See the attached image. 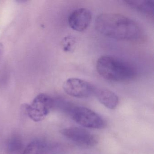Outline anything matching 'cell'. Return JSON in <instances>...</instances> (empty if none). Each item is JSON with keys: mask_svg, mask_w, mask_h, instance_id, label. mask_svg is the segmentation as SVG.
Wrapping results in <instances>:
<instances>
[{"mask_svg": "<svg viewBox=\"0 0 154 154\" xmlns=\"http://www.w3.org/2000/svg\"><path fill=\"white\" fill-rule=\"evenodd\" d=\"M95 87L88 82L77 78L66 80L63 84L66 93L72 97L85 98L94 94Z\"/></svg>", "mask_w": 154, "mask_h": 154, "instance_id": "cell-6", "label": "cell"}, {"mask_svg": "<svg viewBox=\"0 0 154 154\" xmlns=\"http://www.w3.org/2000/svg\"><path fill=\"white\" fill-rule=\"evenodd\" d=\"M95 26L102 35L117 40H135L141 34L140 27L136 21L118 13L100 14L95 20Z\"/></svg>", "mask_w": 154, "mask_h": 154, "instance_id": "cell-1", "label": "cell"}, {"mask_svg": "<svg viewBox=\"0 0 154 154\" xmlns=\"http://www.w3.org/2000/svg\"><path fill=\"white\" fill-rule=\"evenodd\" d=\"M94 94L101 104L110 109H114L119 104V97L112 91L95 88Z\"/></svg>", "mask_w": 154, "mask_h": 154, "instance_id": "cell-8", "label": "cell"}, {"mask_svg": "<svg viewBox=\"0 0 154 154\" xmlns=\"http://www.w3.org/2000/svg\"><path fill=\"white\" fill-rule=\"evenodd\" d=\"M21 146L20 140L16 137L11 139L8 143L9 149L11 152H17L20 149Z\"/></svg>", "mask_w": 154, "mask_h": 154, "instance_id": "cell-11", "label": "cell"}, {"mask_svg": "<svg viewBox=\"0 0 154 154\" xmlns=\"http://www.w3.org/2000/svg\"><path fill=\"white\" fill-rule=\"evenodd\" d=\"M96 70L102 77L112 82H128L137 75L132 65L112 56L100 57L96 63Z\"/></svg>", "mask_w": 154, "mask_h": 154, "instance_id": "cell-2", "label": "cell"}, {"mask_svg": "<svg viewBox=\"0 0 154 154\" xmlns=\"http://www.w3.org/2000/svg\"><path fill=\"white\" fill-rule=\"evenodd\" d=\"M124 2L126 5L132 8L143 13L150 15L154 13V2L153 1L127 0L124 1Z\"/></svg>", "mask_w": 154, "mask_h": 154, "instance_id": "cell-9", "label": "cell"}, {"mask_svg": "<svg viewBox=\"0 0 154 154\" xmlns=\"http://www.w3.org/2000/svg\"><path fill=\"white\" fill-rule=\"evenodd\" d=\"M64 50L66 51H70L74 44V41L72 37H66L64 41Z\"/></svg>", "mask_w": 154, "mask_h": 154, "instance_id": "cell-12", "label": "cell"}, {"mask_svg": "<svg viewBox=\"0 0 154 154\" xmlns=\"http://www.w3.org/2000/svg\"><path fill=\"white\" fill-rule=\"evenodd\" d=\"M92 20L91 11L86 8H80L74 11L68 18L70 27L78 32H82L90 26Z\"/></svg>", "mask_w": 154, "mask_h": 154, "instance_id": "cell-7", "label": "cell"}, {"mask_svg": "<svg viewBox=\"0 0 154 154\" xmlns=\"http://www.w3.org/2000/svg\"><path fill=\"white\" fill-rule=\"evenodd\" d=\"M2 51H3V46L1 44H0V57H1L2 55Z\"/></svg>", "mask_w": 154, "mask_h": 154, "instance_id": "cell-13", "label": "cell"}, {"mask_svg": "<svg viewBox=\"0 0 154 154\" xmlns=\"http://www.w3.org/2000/svg\"><path fill=\"white\" fill-rule=\"evenodd\" d=\"M67 111L70 113L72 119L84 128L100 129L105 128L106 126V122L103 117L86 107H69Z\"/></svg>", "mask_w": 154, "mask_h": 154, "instance_id": "cell-3", "label": "cell"}, {"mask_svg": "<svg viewBox=\"0 0 154 154\" xmlns=\"http://www.w3.org/2000/svg\"><path fill=\"white\" fill-rule=\"evenodd\" d=\"M61 134L71 141L79 146L89 147L98 143V137L83 128L77 127L65 128L60 131Z\"/></svg>", "mask_w": 154, "mask_h": 154, "instance_id": "cell-5", "label": "cell"}, {"mask_svg": "<svg viewBox=\"0 0 154 154\" xmlns=\"http://www.w3.org/2000/svg\"><path fill=\"white\" fill-rule=\"evenodd\" d=\"M45 146L43 142L35 140L29 143L26 147L22 154H45Z\"/></svg>", "mask_w": 154, "mask_h": 154, "instance_id": "cell-10", "label": "cell"}, {"mask_svg": "<svg viewBox=\"0 0 154 154\" xmlns=\"http://www.w3.org/2000/svg\"><path fill=\"white\" fill-rule=\"evenodd\" d=\"M54 102L47 94H40L36 96L30 104L25 106L28 116L33 121H42L50 112Z\"/></svg>", "mask_w": 154, "mask_h": 154, "instance_id": "cell-4", "label": "cell"}]
</instances>
